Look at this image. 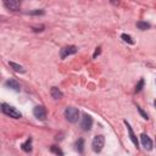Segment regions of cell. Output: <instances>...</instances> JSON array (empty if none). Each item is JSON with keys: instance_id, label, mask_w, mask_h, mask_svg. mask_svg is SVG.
Instances as JSON below:
<instances>
[{"instance_id": "obj_4", "label": "cell", "mask_w": 156, "mask_h": 156, "mask_svg": "<svg viewBox=\"0 0 156 156\" xmlns=\"http://www.w3.org/2000/svg\"><path fill=\"white\" fill-rule=\"evenodd\" d=\"M33 115L39 121H45L46 119V108L43 105H38L33 108Z\"/></svg>"}, {"instance_id": "obj_24", "label": "cell", "mask_w": 156, "mask_h": 156, "mask_svg": "<svg viewBox=\"0 0 156 156\" xmlns=\"http://www.w3.org/2000/svg\"><path fill=\"white\" fill-rule=\"evenodd\" d=\"M154 105H155V107H156V100H155V101H154Z\"/></svg>"}, {"instance_id": "obj_19", "label": "cell", "mask_w": 156, "mask_h": 156, "mask_svg": "<svg viewBox=\"0 0 156 156\" xmlns=\"http://www.w3.org/2000/svg\"><path fill=\"white\" fill-rule=\"evenodd\" d=\"M136 110L139 111V113L141 115V117H143L144 119H146V121L149 119V116H147V113H146V112H145V111H144V110H143V108H141L139 105H136Z\"/></svg>"}, {"instance_id": "obj_16", "label": "cell", "mask_w": 156, "mask_h": 156, "mask_svg": "<svg viewBox=\"0 0 156 156\" xmlns=\"http://www.w3.org/2000/svg\"><path fill=\"white\" fill-rule=\"evenodd\" d=\"M136 27H138L139 29H141V30H146V29L150 28V23L144 22V21H138V22H136Z\"/></svg>"}, {"instance_id": "obj_11", "label": "cell", "mask_w": 156, "mask_h": 156, "mask_svg": "<svg viewBox=\"0 0 156 156\" xmlns=\"http://www.w3.org/2000/svg\"><path fill=\"white\" fill-rule=\"evenodd\" d=\"M50 94H51V98H54L55 100H58V99H62L63 98V93L57 87H52L50 89Z\"/></svg>"}, {"instance_id": "obj_23", "label": "cell", "mask_w": 156, "mask_h": 156, "mask_svg": "<svg viewBox=\"0 0 156 156\" xmlns=\"http://www.w3.org/2000/svg\"><path fill=\"white\" fill-rule=\"evenodd\" d=\"M110 2H111L112 5H115V6H117V5H119L121 0H110Z\"/></svg>"}, {"instance_id": "obj_20", "label": "cell", "mask_w": 156, "mask_h": 156, "mask_svg": "<svg viewBox=\"0 0 156 156\" xmlns=\"http://www.w3.org/2000/svg\"><path fill=\"white\" fill-rule=\"evenodd\" d=\"M28 15H32V16H38V15H44V10H34V11H29L27 12Z\"/></svg>"}, {"instance_id": "obj_14", "label": "cell", "mask_w": 156, "mask_h": 156, "mask_svg": "<svg viewBox=\"0 0 156 156\" xmlns=\"http://www.w3.org/2000/svg\"><path fill=\"white\" fill-rule=\"evenodd\" d=\"M76 150L79 152V154H83L84 151V140L82 138H79L77 141H76Z\"/></svg>"}, {"instance_id": "obj_12", "label": "cell", "mask_w": 156, "mask_h": 156, "mask_svg": "<svg viewBox=\"0 0 156 156\" xmlns=\"http://www.w3.org/2000/svg\"><path fill=\"white\" fill-rule=\"evenodd\" d=\"M9 66H10L13 71H16V72H18V73H24V72H26V69L23 68V66L18 65V63H16V62H13V61H9Z\"/></svg>"}, {"instance_id": "obj_1", "label": "cell", "mask_w": 156, "mask_h": 156, "mask_svg": "<svg viewBox=\"0 0 156 156\" xmlns=\"http://www.w3.org/2000/svg\"><path fill=\"white\" fill-rule=\"evenodd\" d=\"M1 111H2V113L4 115H6V116H9V117H11V118H21L22 117V115H21V112L16 108V107H13V106H11V105H7V104H1Z\"/></svg>"}, {"instance_id": "obj_5", "label": "cell", "mask_w": 156, "mask_h": 156, "mask_svg": "<svg viewBox=\"0 0 156 156\" xmlns=\"http://www.w3.org/2000/svg\"><path fill=\"white\" fill-rule=\"evenodd\" d=\"M4 6L11 11H18L21 9L22 0H2Z\"/></svg>"}, {"instance_id": "obj_18", "label": "cell", "mask_w": 156, "mask_h": 156, "mask_svg": "<svg viewBox=\"0 0 156 156\" xmlns=\"http://www.w3.org/2000/svg\"><path fill=\"white\" fill-rule=\"evenodd\" d=\"M143 88H144V78H140V80L135 85V93H140L143 90Z\"/></svg>"}, {"instance_id": "obj_21", "label": "cell", "mask_w": 156, "mask_h": 156, "mask_svg": "<svg viewBox=\"0 0 156 156\" xmlns=\"http://www.w3.org/2000/svg\"><path fill=\"white\" fill-rule=\"evenodd\" d=\"M100 52H101V48L99 46V48H96V50H95V52H94L93 57H94V58H96V57H98V55H100Z\"/></svg>"}, {"instance_id": "obj_17", "label": "cell", "mask_w": 156, "mask_h": 156, "mask_svg": "<svg viewBox=\"0 0 156 156\" xmlns=\"http://www.w3.org/2000/svg\"><path fill=\"white\" fill-rule=\"evenodd\" d=\"M50 151H51L52 154H56V155H60V156L63 155V151H62L58 146H56V145H51V146H50Z\"/></svg>"}, {"instance_id": "obj_13", "label": "cell", "mask_w": 156, "mask_h": 156, "mask_svg": "<svg viewBox=\"0 0 156 156\" xmlns=\"http://www.w3.org/2000/svg\"><path fill=\"white\" fill-rule=\"evenodd\" d=\"M21 149H22L24 152H30V151H32V138H30V136L21 145Z\"/></svg>"}, {"instance_id": "obj_2", "label": "cell", "mask_w": 156, "mask_h": 156, "mask_svg": "<svg viewBox=\"0 0 156 156\" xmlns=\"http://www.w3.org/2000/svg\"><path fill=\"white\" fill-rule=\"evenodd\" d=\"M65 117L69 123H76L78 122V118H79V110L77 107L69 106L65 110Z\"/></svg>"}, {"instance_id": "obj_15", "label": "cell", "mask_w": 156, "mask_h": 156, "mask_svg": "<svg viewBox=\"0 0 156 156\" xmlns=\"http://www.w3.org/2000/svg\"><path fill=\"white\" fill-rule=\"evenodd\" d=\"M121 38H122V39H123V41H126L127 44H129V45H134V40H133V38H132L129 34L122 33V34H121Z\"/></svg>"}, {"instance_id": "obj_6", "label": "cell", "mask_w": 156, "mask_h": 156, "mask_svg": "<svg viewBox=\"0 0 156 156\" xmlns=\"http://www.w3.org/2000/svg\"><path fill=\"white\" fill-rule=\"evenodd\" d=\"M77 51H78V48H77V46H74V45H68V46H65V48L61 49L60 56H61V58L63 60V58H66V57L69 56V55L77 54Z\"/></svg>"}, {"instance_id": "obj_22", "label": "cell", "mask_w": 156, "mask_h": 156, "mask_svg": "<svg viewBox=\"0 0 156 156\" xmlns=\"http://www.w3.org/2000/svg\"><path fill=\"white\" fill-rule=\"evenodd\" d=\"M32 29H33V32H41V30H44V26H40V27H33Z\"/></svg>"}, {"instance_id": "obj_8", "label": "cell", "mask_w": 156, "mask_h": 156, "mask_svg": "<svg viewBox=\"0 0 156 156\" xmlns=\"http://www.w3.org/2000/svg\"><path fill=\"white\" fill-rule=\"evenodd\" d=\"M140 140H141V145L144 146V149H145V150H147V151L152 150L154 144H152V140H151V139L147 136V134L143 133V134L140 135Z\"/></svg>"}, {"instance_id": "obj_7", "label": "cell", "mask_w": 156, "mask_h": 156, "mask_svg": "<svg viewBox=\"0 0 156 156\" xmlns=\"http://www.w3.org/2000/svg\"><path fill=\"white\" fill-rule=\"evenodd\" d=\"M80 127H82V129H83V130H85V132L90 130V129H91V127H93V118H91V116H89V115L84 113V115H83V117H82Z\"/></svg>"}, {"instance_id": "obj_9", "label": "cell", "mask_w": 156, "mask_h": 156, "mask_svg": "<svg viewBox=\"0 0 156 156\" xmlns=\"http://www.w3.org/2000/svg\"><path fill=\"white\" fill-rule=\"evenodd\" d=\"M123 122H124V124H126V127H127V130H128V134H129V138H130L132 143L135 145V147H139V141H138L136 135L134 134V132H133V129H132V126H130L129 122H127V121H123Z\"/></svg>"}, {"instance_id": "obj_10", "label": "cell", "mask_w": 156, "mask_h": 156, "mask_svg": "<svg viewBox=\"0 0 156 156\" xmlns=\"http://www.w3.org/2000/svg\"><path fill=\"white\" fill-rule=\"evenodd\" d=\"M5 87L11 90H15V91H21V85L16 79H7L5 82Z\"/></svg>"}, {"instance_id": "obj_3", "label": "cell", "mask_w": 156, "mask_h": 156, "mask_svg": "<svg viewBox=\"0 0 156 156\" xmlns=\"http://www.w3.org/2000/svg\"><path fill=\"white\" fill-rule=\"evenodd\" d=\"M105 145V138L104 135H95L91 143V147L94 152H100Z\"/></svg>"}]
</instances>
